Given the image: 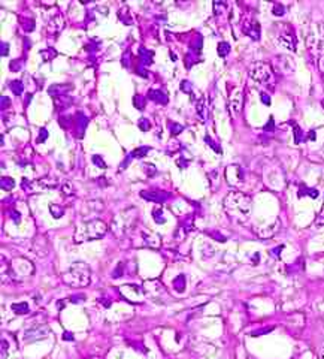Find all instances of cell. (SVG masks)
<instances>
[{"label": "cell", "mask_w": 324, "mask_h": 359, "mask_svg": "<svg viewBox=\"0 0 324 359\" xmlns=\"http://www.w3.org/2000/svg\"><path fill=\"white\" fill-rule=\"evenodd\" d=\"M171 59L175 62L176 60V54H174V53H171Z\"/></svg>", "instance_id": "obj_57"}, {"label": "cell", "mask_w": 324, "mask_h": 359, "mask_svg": "<svg viewBox=\"0 0 324 359\" xmlns=\"http://www.w3.org/2000/svg\"><path fill=\"white\" fill-rule=\"evenodd\" d=\"M153 216L154 220L157 223H164V215H163V210L162 208H154L153 210Z\"/></svg>", "instance_id": "obj_33"}, {"label": "cell", "mask_w": 324, "mask_h": 359, "mask_svg": "<svg viewBox=\"0 0 324 359\" xmlns=\"http://www.w3.org/2000/svg\"><path fill=\"white\" fill-rule=\"evenodd\" d=\"M47 138H48V130L42 128V129L39 130V137H38L36 142H38V144H42V142L47 141Z\"/></svg>", "instance_id": "obj_42"}, {"label": "cell", "mask_w": 324, "mask_h": 359, "mask_svg": "<svg viewBox=\"0 0 324 359\" xmlns=\"http://www.w3.org/2000/svg\"><path fill=\"white\" fill-rule=\"evenodd\" d=\"M13 216H14V220L18 223V222H20V219H18L20 215H18V212H17V211H13Z\"/></svg>", "instance_id": "obj_55"}, {"label": "cell", "mask_w": 324, "mask_h": 359, "mask_svg": "<svg viewBox=\"0 0 324 359\" xmlns=\"http://www.w3.org/2000/svg\"><path fill=\"white\" fill-rule=\"evenodd\" d=\"M142 237H143V241L147 245L154 247V249L160 247V237L157 233H147L145 231H142Z\"/></svg>", "instance_id": "obj_20"}, {"label": "cell", "mask_w": 324, "mask_h": 359, "mask_svg": "<svg viewBox=\"0 0 324 359\" xmlns=\"http://www.w3.org/2000/svg\"><path fill=\"white\" fill-rule=\"evenodd\" d=\"M292 125H293V129H295V142L300 144L302 141H304V135H302V130L297 125H295V123H292Z\"/></svg>", "instance_id": "obj_37"}, {"label": "cell", "mask_w": 324, "mask_h": 359, "mask_svg": "<svg viewBox=\"0 0 324 359\" xmlns=\"http://www.w3.org/2000/svg\"><path fill=\"white\" fill-rule=\"evenodd\" d=\"M169 129L172 135H180L184 130V128L181 125H178V123H169Z\"/></svg>", "instance_id": "obj_38"}, {"label": "cell", "mask_w": 324, "mask_h": 359, "mask_svg": "<svg viewBox=\"0 0 324 359\" xmlns=\"http://www.w3.org/2000/svg\"><path fill=\"white\" fill-rule=\"evenodd\" d=\"M106 232H108V224L104 220H99V219L87 220L76 226L73 233V241L76 244H81L87 241L100 240L105 237Z\"/></svg>", "instance_id": "obj_2"}, {"label": "cell", "mask_w": 324, "mask_h": 359, "mask_svg": "<svg viewBox=\"0 0 324 359\" xmlns=\"http://www.w3.org/2000/svg\"><path fill=\"white\" fill-rule=\"evenodd\" d=\"M250 76L255 83L271 87L275 83L274 67L267 62H255L250 66Z\"/></svg>", "instance_id": "obj_5"}, {"label": "cell", "mask_w": 324, "mask_h": 359, "mask_svg": "<svg viewBox=\"0 0 324 359\" xmlns=\"http://www.w3.org/2000/svg\"><path fill=\"white\" fill-rule=\"evenodd\" d=\"M13 311L15 313V314H26V313H29V304L27 302H15V304H13Z\"/></svg>", "instance_id": "obj_25"}, {"label": "cell", "mask_w": 324, "mask_h": 359, "mask_svg": "<svg viewBox=\"0 0 324 359\" xmlns=\"http://www.w3.org/2000/svg\"><path fill=\"white\" fill-rule=\"evenodd\" d=\"M33 271H35L33 264L30 261L24 259V257H18V259H15L13 262V265H10V273H13V276L15 278L29 277L30 274H33Z\"/></svg>", "instance_id": "obj_7"}, {"label": "cell", "mask_w": 324, "mask_h": 359, "mask_svg": "<svg viewBox=\"0 0 324 359\" xmlns=\"http://www.w3.org/2000/svg\"><path fill=\"white\" fill-rule=\"evenodd\" d=\"M0 48H2V51H0V55H2V57H6V55L9 54V43L2 42V43H0Z\"/></svg>", "instance_id": "obj_45"}, {"label": "cell", "mask_w": 324, "mask_h": 359, "mask_svg": "<svg viewBox=\"0 0 324 359\" xmlns=\"http://www.w3.org/2000/svg\"><path fill=\"white\" fill-rule=\"evenodd\" d=\"M50 211H51V215H52L55 219L62 217V216H63V212H64V210H63L62 207H59V205H54V204H51V205H50Z\"/></svg>", "instance_id": "obj_32"}, {"label": "cell", "mask_w": 324, "mask_h": 359, "mask_svg": "<svg viewBox=\"0 0 324 359\" xmlns=\"http://www.w3.org/2000/svg\"><path fill=\"white\" fill-rule=\"evenodd\" d=\"M181 90L184 93H188V95H193V88H192V83L184 80L181 81Z\"/></svg>", "instance_id": "obj_40"}, {"label": "cell", "mask_w": 324, "mask_h": 359, "mask_svg": "<svg viewBox=\"0 0 324 359\" xmlns=\"http://www.w3.org/2000/svg\"><path fill=\"white\" fill-rule=\"evenodd\" d=\"M148 99L153 100V102L159 104V105H166L167 102H169V97H167L166 92H163V90H154V88H150L148 90Z\"/></svg>", "instance_id": "obj_14"}, {"label": "cell", "mask_w": 324, "mask_h": 359, "mask_svg": "<svg viewBox=\"0 0 324 359\" xmlns=\"http://www.w3.org/2000/svg\"><path fill=\"white\" fill-rule=\"evenodd\" d=\"M9 105H10V100H9V97L3 96V97H2V111H5V109H6V107H9Z\"/></svg>", "instance_id": "obj_49"}, {"label": "cell", "mask_w": 324, "mask_h": 359, "mask_svg": "<svg viewBox=\"0 0 324 359\" xmlns=\"http://www.w3.org/2000/svg\"><path fill=\"white\" fill-rule=\"evenodd\" d=\"M141 196H142L143 199H147V201L157 202V204H163L164 201L169 199L171 195L166 194V192H148V190H142Z\"/></svg>", "instance_id": "obj_13"}, {"label": "cell", "mask_w": 324, "mask_h": 359, "mask_svg": "<svg viewBox=\"0 0 324 359\" xmlns=\"http://www.w3.org/2000/svg\"><path fill=\"white\" fill-rule=\"evenodd\" d=\"M118 20L122 22V25H126V26H132L133 25V17H132L130 9L127 6H122L118 11Z\"/></svg>", "instance_id": "obj_21"}, {"label": "cell", "mask_w": 324, "mask_h": 359, "mask_svg": "<svg viewBox=\"0 0 324 359\" xmlns=\"http://www.w3.org/2000/svg\"><path fill=\"white\" fill-rule=\"evenodd\" d=\"M266 130H269V129H274V118H271L269 120V123H267V126L265 128Z\"/></svg>", "instance_id": "obj_54"}, {"label": "cell", "mask_w": 324, "mask_h": 359, "mask_svg": "<svg viewBox=\"0 0 324 359\" xmlns=\"http://www.w3.org/2000/svg\"><path fill=\"white\" fill-rule=\"evenodd\" d=\"M62 190H63L64 195H72V184L71 183H64Z\"/></svg>", "instance_id": "obj_47"}, {"label": "cell", "mask_w": 324, "mask_h": 359, "mask_svg": "<svg viewBox=\"0 0 324 359\" xmlns=\"http://www.w3.org/2000/svg\"><path fill=\"white\" fill-rule=\"evenodd\" d=\"M281 29H279V42H281L284 47L290 51H296V35L293 29L288 25H279Z\"/></svg>", "instance_id": "obj_9"}, {"label": "cell", "mask_w": 324, "mask_h": 359, "mask_svg": "<svg viewBox=\"0 0 324 359\" xmlns=\"http://www.w3.org/2000/svg\"><path fill=\"white\" fill-rule=\"evenodd\" d=\"M242 32L244 35L250 36L254 41H259L262 35V27L260 22L257 21L254 17H245L242 21Z\"/></svg>", "instance_id": "obj_8"}, {"label": "cell", "mask_w": 324, "mask_h": 359, "mask_svg": "<svg viewBox=\"0 0 324 359\" xmlns=\"http://www.w3.org/2000/svg\"><path fill=\"white\" fill-rule=\"evenodd\" d=\"M3 190H13L15 187V182L10 177H2V182H0Z\"/></svg>", "instance_id": "obj_28"}, {"label": "cell", "mask_w": 324, "mask_h": 359, "mask_svg": "<svg viewBox=\"0 0 324 359\" xmlns=\"http://www.w3.org/2000/svg\"><path fill=\"white\" fill-rule=\"evenodd\" d=\"M316 224H317V226H324V204H323V207L318 212V216L316 219Z\"/></svg>", "instance_id": "obj_43"}, {"label": "cell", "mask_w": 324, "mask_h": 359, "mask_svg": "<svg viewBox=\"0 0 324 359\" xmlns=\"http://www.w3.org/2000/svg\"><path fill=\"white\" fill-rule=\"evenodd\" d=\"M138 217V211L136 208H127L125 211L118 212V215L114 217L113 223H111V229L117 235V237H125V235L133 228V224L136 223Z\"/></svg>", "instance_id": "obj_4"}, {"label": "cell", "mask_w": 324, "mask_h": 359, "mask_svg": "<svg viewBox=\"0 0 324 359\" xmlns=\"http://www.w3.org/2000/svg\"><path fill=\"white\" fill-rule=\"evenodd\" d=\"M72 90H73L72 84H52L48 88V95L55 99V97H59V96L68 95L69 92H72Z\"/></svg>", "instance_id": "obj_12"}, {"label": "cell", "mask_w": 324, "mask_h": 359, "mask_svg": "<svg viewBox=\"0 0 324 359\" xmlns=\"http://www.w3.org/2000/svg\"><path fill=\"white\" fill-rule=\"evenodd\" d=\"M260 96H262V100H263V102H265L266 105H269V104H271V99H269V96H267L266 93H262Z\"/></svg>", "instance_id": "obj_52"}, {"label": "cell", "mask_w": 324, "mask_h": 359, "mask_svg": "<svg viewBox=\"0 0 324 359\" xmlns=\"http://www.w3.org/2000/svg\"><path fill=\"white\" fill-rule=\"evenodd\" d=\"M39 54L42 55L43 62H51L52 59L57 57V51H55L54 48H45V50H42Z\"/></svg>", "instance_id": "obj_24"}, {"label": "cell", "mask_w": 324, "mask_h": 359, "mask_svg": "<svg viewBox=\"0 0 324 359\" xmlns=\"http://www.w3.org/2000/svg\"><path fill=\"white\" fill-rule=\"evenodd\" d=\"M174 286L178 292H183L185 289V276H178L175 280H174Z\"/></svg>", "instance_id": "obj_30"}, {"label": "cell", "mask_w": 324, "mask_h": 359, "mask_svg": "<svg viewBox=\"0 0 324 359\" xmlns=\"http://www.w3.org/2000/svg\"><path fill=\"white\" fill-rule=\"evenodd\" d=\"M133 105H135L136 109H143L145 108V97L136 95L135 97H133Z\"/></svg>", "instance_id": "obj_35"}, {"label": "cell", "mask_w": 324, "mask_h": 359, "mask_svg": "<svg viewBox=\"0 0 324 359\" xmlns=\"http://www.w3.org/2000/svg\"><path fill=\"white\" fill-rule=\"evenodd\" d=\"M143 168H145V172H147L148 175H155V174H157V171H155V166L154 165H151V163H145L143 165Z\"/></svg>", "instance_id": "obj_44"}, {"label": "cell", "mask_w": 324, "mask_h": 359, "mask_svg": "<svg viewBox=\"0 0 324 359\" xmlns=\"http://www.w3.org/2000/svg\"><path fill=\"white\" fill-rule=\"evenodd\" d=\"M72 105H73V97H71L68 95L59 96V97L54 99V107H55V109H57V111H64V109H68Z\"/></svg>", "instance_id": "obj_17"}, {"label": "cell", "mask_w": 324, "mask_h": 359, "mask_svg": "<svg viewBox=\"0 0 324 359\" xmlns=\"http://www.w3.org/2000/svg\"><path fill=\"white\" fill-rule=\"evenodd\" d=\"M88 126V117L84 116V112H78L76 114V128H78V137L83 138L84 132Z\"/></svg>", "instance_id": "obj_18"}, {"label": "cell", "mask_w": 324, "mask_h": 359, "mask_svg": "<svg viewBox=\"0 0 324 359\" xmlns=\"http://www.w3.org/2000/svg\"><path fill=\"white\" fill-rule=\"evenodd\" d=\"M300 192H307L305 195H311L312 198H317V196H318V192H317V190H312V189H302Z\"/></svg>", "instance_id": "obj_48"}, {"label": "cell", "mask_w": 324, "mask_h": 359, "mask_svg": "<svg viewBox=\"0 0 324 359\" xmlns=\"http://www.w3.org/2000/svg\"><path fill=\"white\" fill-rule=\"evenodd\" d=\"M9 88L13 90V93H14L15 96H21V95L24 93V84H23V81H20V80L10 81V83H9Z\"/></svg>", "instance_id": "obj_23"}, {"label": "cell", "mask_w": 324, "mask_h": 359, "mask_svg": "<svg viewBox=\"0 0 324 359\" xmlns=\"http://www.w3.org/2000/svg\"><path fill=\"white\" fill-rule=\"evenodd\" d=\"M206 142H208V144H209V145H211V147H212V149H214V150H216V151H218V153H220V151H221V150H220V149H218V147H217V144H216V142H214V141H211V140H209V137H206Z\"/></svg>", "instance_id": "obj_50"}, {"label": "cell", "mask_w": 324, "mask_h": 359, "mask_svg": "<svg viewBox=\"0 0 324 359\" xmlns=\"http://www.w3.org/2000/svg\"><path fill=\"white\" fill-rule=\"evenodd\" d=\"M318 67H320V72H321V75H323V78H324V55H323V57L320 59Z\"/></svg>", "instance_id": "obj_51"}, {"label": "cell", "mask_w": 324, "mask_h": 359, "mask_svg": "<svg viewBox=\"0 0 324 359\" xmlns=\"http://www.w3.org/2000/svg\"><path fill=\"white\" fill-rule=\"evenodd\" d=\"M151 149L150 147H139V149H135L132 151V159H142V157L147 156V153L150 151Z\"/></svg>", "instance_id": "obj_27"}, {"label": "cell", "mask_w": 324, "mask_h": 359, "mask_svg": "<svg viewBox=\"0 0 324 359\" xmlns=\"http://www.w3.org/2000/svg\"><path fill=\"white\" fill-rule=\"evenodd\" d=\"M122 66L125 67L130 66V51L125 53V55H122Z\"/></svg>", "instance_id": "obj_46"}, {"label": "cell", "mask_w": 324, "mask_h": 359, "mask_svg": "<svg viewBox=\"0 0 324 359\" xmlns=\"http://www.w3.org/2000/svg\"><path fill=\"white\" fill-rule=\"evenodd\" d=\"M229 53H230V45L227 42H220L218 43V55H220V57H226Z\"/></svg>", "instance_id": "obj_31"}, {"label": "cell", "mask_w": 324, "mask_h": 359, "mask_svg": "<svg viewBox=\"0 0 324 359\" xmlns=\"http://www.w3.org/2000/svg\"><path fill=\"white\" fill-rule=\"evenodd\" d=\"M202 45H204L202 36H195L193 41L190 42V51L188 53H192L195 55H199L200 50H202Z\"/></svg>", "instance_id": "obj_22"}, {"label": "cell", "mask_w": 324, "mask_h": 359, "mask_svg": "<svg viewBox=\"0 0 324 359\" xmlns=\"http://www.w3.org/2000/svg\"><path fill=\"white\" fill-rule=\"evenodd\" d=\"M30 99H31V93H29V95L26 96V102H24V107H27V105H29V102H30Z\"/></svg>", "instance_id": "obj_56"}, {"label": "cell", "mask_w": 324, "mask_h": 359, "mask_svg": "<svg viewBox=\"0 0 324 359\" xmlns=\"http://www.w3.org/2000/svg\"><path fill=\"white\" fill-rule=\"evenodd\" d=\"M185 62V67L187 69H190V67H192L193 65H196L197 62H199V55H195V54H192V53H187V55H185V59H184Z\"/></svg>", "instance_id": "obj_29"}, {"label": "cell", "mask_w": 324, "mask_h": 359, "mask_svg": "<svg viewBox=\"0 0 324 359\" xmlns=\"http://www.w3.org/2000/svg\"><path fill=\"white\" fill-rule=\"evenodd\" d=\"M63 27H64V18L62 14H57L51 18L47 29L50 33H59L63 30Z\"/></svg>", "instance_id": "obj_16"}, {"label": "cell", "mask_w": 324, "mask_h": 359, "mask_svg": "<svg viewBox=\"0 0 324 359\" xmlns=\"http://www.w3.org/2000/svg\"><path fill=\"white\" fill-rule=\"evenodd\" d=\"M87 359H100V358H87Z\"/></svg>", "instance_id": "obj_58"}, {"label": "cell", "mask_w": 324, "mask_h": 359, "mask_svg": "<svg viewBox=\"0 0 324 359\" xmlns=\"http://www.w3.org/2000/svg\"><path fill=\"white\" fill-rule=\"evenodd\" d=\"M92 269L85 262H75L63 274V282L73 287H84L90 285Z\"/></svg>", "instance_id": "obj_3"}, {"label": "cell", "mask_w": 324, "mask_h": 359, "mask_svg": "<svg viewBox=\"0 0 324 359\" xmlns=\"http://www.w3.org/2000/svg\"><path fill=\"white\" fill-rule=\"evenodd\" d=\"M196 114H197V117L200 118V121H202V123H206V121H208L209 111H208V104H206L205 96H202V97H200V99L197 100V104H196Z\"/></svg>", "instance_id": "obj_15"}, {"label": "cell", "mask_w": 324, "mask_h": 359, "mask_svg": "<svg viewBox=\"0 0 324 359\" xmlns=\"http://www.w3.org/2000/svg\"><path fill=\"white\" fill-rule=\"evenodd\" d=\"M223 207H225L227 215L237 222H245L253 210V201L247 194L238 192V190H232L225 199H223Z\"/></svg>", "instance_id": "obj_1"}, {"label": "cell", "mask_w": 324, "mask_h": 359, "mask_svg": "<svg viewBox=\"0 0 324 359\" xmlns=\"http://www.w3.org/2000/svg\"><path fill=\"white\" fill-rule=\"evenodd\" d=\"M54 187H57V180L41 178V180H35V182H29L27 178H23V189L30 194H38V192H42V190H48Z\"/></svg>", "instance_id": "obj_6"}, {"label": "cell", "mask_w": 324, "mask_h": 359, "mask_svg": "<svg viewBox=\"0 0 324 359\" xmlns=\"http://www.w3.org/2000/svg\"><path fill=\"white\" fill-rule=\"evenodd\" d=\"M20 22H21V26H23V29H24L26 32H33V30H35V20L21 17V18H20Z\"/></svg>", "instance_id": "obj_26"}, {"label": "cell", "mask_w": 324, "mask_h": 359, "mask_svg": "<svg viewBox=\"0 0 324 359\" xmlns=\"http://www.w3.org/2000/svg\"><path fill=\"white\" fill-rule=\"evenodd\" d=\"M139 59H141V66L142 67L143 66H150L153 63V60H154V51L141 47L139 48Z\"/></svg>", "instance_id": "obj_19"}, {"label": "cell", "mask_w": 324, "mask_h": 359, "mask_svg": "<svg viewBox=\"0 0 324 359\" xmlns=\"http://www.w3.org/2000/svg\"><path fill=\"white\" fill-rule=\"evenodd\" d=\"M21 67H23V62L21 60H13L9 63V69L13 71V72H17V71H20Z\"/></svg>", "instance_id": "obj_41"}, {"label": "cell", "mask_w": 324, "mask_h": 359, "mask_svg": "<svg viewBox=\"0 0 324 359\" xmlns=\"http://www.w3.org/2000/svg\"><path fill=\"white\" fill-rule=\"evenodd\" d=\"M85 297L84 295H73L71 299H75L73 302H83V299H84Z\"/></svg>", "instance_id": "obj_53"}, {"label": "cell", "mask_w": 324, "mask_h": 359, "mask_svg": "<svg viewBox=\"0 0 324 359\" xmlns=\"http://www.w3.org/2000/svg\"><path fill=\"white\" fill-rule=\"evenodd\" d=\"M138 126L142 132H148L151 129V121H148L147 118H141L139 123H138Z\"/></svg>", "instance_id": "obj_36"}, {"label": "cell", "mask_w": 324, "mask_h": 359, "mask_svg": "<svg viewBox=\"0 0 324 359\" xmlns=\"http://www.w3.org/2000/svg\"><path fill=\"white\" fill-rule=\"evenodd\" d=\"M272 13H274L276 17H281V15L286 14V8H284L281 4H275Z\"/></svg>", "instance_id": "obj_39"}, {"label": "cell", "mask_w": 324, "mask_h": 359, "mask_svg": "<svg viewBox=\"0 0 324 359\" xmlns=\"http://www.w3.org/2000/svg\"><path fill=\"white\" fill-rule=\"evenodd\" d=\"M225 177H226V182L230 184V186H239L242 183L244 180V171L242 168L238 166V165H230L227 166V170L225 172Z\"/></svg>", "instance_id": "obj_10"}, {"label": "cell", "mask_w": 324, "mask_h": 359, "mask_svg": "<svg viewBox=\"0 0 324 359\" xmlns=\"http://www.w3.org/2000/svg\"><path fill=\"white\" fill-rule=\"evenodd\" d=\"M244 104V96H242V90L241 88H234L232 95H230V111L232 116H238Z\"/></svg>", "instance_id": "obj_11"}, {"label": "cell", "mask_w": 324, "mask_h": 359, "mask_svg": "<svg viewBox=\"0 0 324 359\" xmlns=\"http://www.w3.org/2000/svg\"><path fill=\"white\" fill-rule=\"evenodd\" d=\"M92 161H93V163H94L97 168H100V170H105V168H106V163H105V161H104V157H100L99 154H94V156L92 157Z\"/></svg>", "instance_id": "obj_34"}]
</instances>
